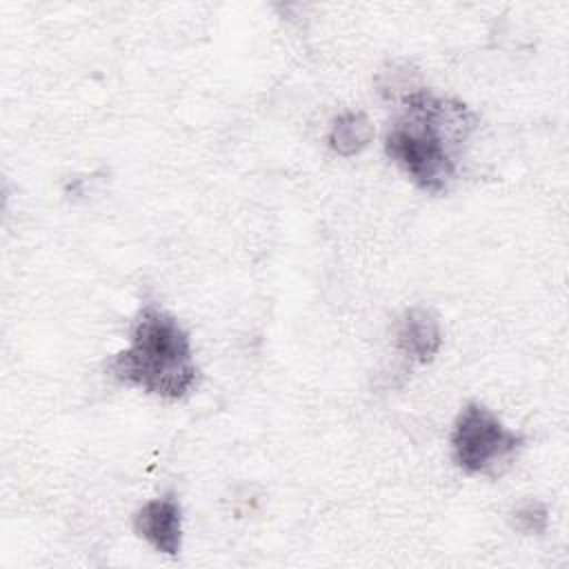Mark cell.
Returning a JSON list of instances; mask_svg holds the SVG:
<instances>
[{
	"label": "cell",
	"instance_id": "1",
	"mask_svg": "<svg viewBox=\"0 0 569 569\" xmlns=\"http://www.w3.org/2000/svg\"><path fill=\"white\" fill-rule=\"evenodd\" d=\"M402 111L385 136L387 156L416 187L440 193L456 178L462 147L476 127V113L456 98L429 89L405 96Z\"/></svg>",
	"mask_w": 569,
	"mask_h": 569
},
{
	"label": "cell",
	"instance_id": "2",
	"mask_svg": "<svg viewBox=\"0 0 569 569\" xmlns=\"http://www.w3.org/2000/svg\"><path fill=\"white\" fill-rule=\"evenodd\" d=\"M107 371L118 382L164 400L184 398L198 382L189 333L156 305L138 313L129 345L109 360Z\"/></svg>",
	"mask_w": 569,
	"mask_h": 569
},
{
	"label": "cell",
	"instance_id": "3",
	"mask_svg": "<svg viewBox=\"0 0 569 569\" xmlns=\"http://www.w3.org/2000/svg\"><path fill=\"white\" fill-rule=\"evenodd\" d=\"M451 458L467 476H498L525 445V436L480 402H467L451 429Z\"/></svg>",
	"mask_w": 569,
	"mask_h": 569
},
{
	"label": "cell",
	"instance_id": "4",
	"mask_svg": "<svg viewBox=\"0 0 569 569\" xmlns=\"http://www.w3.org/2000/svg\"><path fill=\"white\" fill-rule=\"evenodd\" d=\"M133 531L156 551L178 556L182 547V509L173 493L144 502L133 516Z\"/></svg>",
	"mask_w": 569,
	"mask_h": 569
},
{
	"label": "cell",
	"instance_id": "5",
	"mask_svg": "<svg viewBox=\"0 0 569 569\" xmlns=\"http://www.w3.org/2000/svg\"><path fill=\"white\" fill-rule=\"evenodd\" d=\"M396 345L409 360L431 362L442 345L440 320L425 307L407 309L396 329Z\"/></svg>",
	"mask_w": 569,
	"mask_h": 569
},
{
	"label": "cell",
	"instance_id": "6",
	"mask_svg": "<svg viewBox=\"0 0 569 569\" xmlns=\"http://www.w3.org/2000/svg\"><path fill=\"white\" fill-rule=\"evenodd\" d=\"M373 138V124L365 111H345L340 113L329 129V147L338 156H356L360 153Z\"/></svg>",
	"mask_w": 569,
	"mask_h": 569
},
{
	"label": "cell",
	"instance_id": "7",
	"mask_svg": "<svg viewBox=\"0 0 569 569\" xmlns=\"http://www.w3.org/2000/svg\"><path fill=\"white\" fill-rule=\"evenodd\" d=\"M511 522L522 533H545L549 527V511L538 500H527L511 513Z\"/></svg>",
	"mask_w": 569,
	"mask_h": 569
}]
</instances>
